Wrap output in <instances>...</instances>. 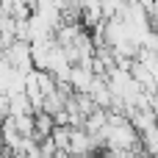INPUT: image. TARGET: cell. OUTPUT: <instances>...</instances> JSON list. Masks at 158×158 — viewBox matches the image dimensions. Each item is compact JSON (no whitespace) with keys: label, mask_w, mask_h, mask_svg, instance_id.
Wrapping results in <instances>:
<instances>
[{"label":"cell","mask_w":158,"mask_h":158,"mask_svg":"<svg viewBox=\"0 0 158 158\" xmlns=\"http://www.w3.org/2000/svg\"><path fill=\"white\" fill-rule=\"evenodd\" d=\"M8 117H33V106L28 103V97L19 92V94H8Z\"/></svg>","instance_id":"3957f363"},{"label":"cell","mask_w":158,"mask_h":158,"mask_svg":"<svg viewBox=\"0 0 158 158\" xmlns=\"http://www.w3.org/2000/svg\"><path fill=\"white\" fill-rule=\"evenodd\" d=\"M69 158H97L94 153H89V156H69Z\"/></svg>","instance_id":"277c9868"},{"label":"cell","mask_w":158,"mask_h":158,"mask_svg":"<svg viewBox=\"0 0 158 158\" xmlns=\"http://www.w3.org/2000/svg\"><path fill=\"white\" fill-rule=\"evenodd\" d=\"M92 81H94V72H92L89 67H78V64L69 67V78H67V83H69L72 94H89Z\"/></svg>","instance_id":"6da1fadb"},{"label":"cell","mask_w":158,"mask_h":158,"mask_svg":"<svg viewBox=\"0 0 158 158\" xmlns=\"http://www.w3.org/2000/svg\"><path fill=\"white\" fill-rule=\"evenodd\" d=\"M94 153L92 136L83 128H69V144H67V156H89Z\"/></svg>","instance_id":"7a4b0ae2"}]
</instances>
